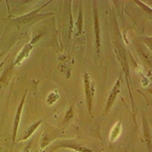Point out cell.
Here are the masks:
<instances>
[{
  "mask_svg": "<svg viewBox=\"0 0 152 152\" xmlns=\"http://www.w3.org/2000/svg\"><path fill=\"white\" fill-rule=\"evenodd\" d=\"M50 3V1L47 2L45 5L41 6V8H38L36 10L29 12L28 14H24L23 16H18V18H13L11 19V21L15 24L16 26L18 28H21L23 26H28V24H31V23H34L35 21L39 20V19H43V18H48L49 15H51L52 13H39V11L41 10L42 8H44L47 4Z\"/></svg>",
  "mask_w": 152,
  "mask_h": 152,
  "instance_id": "obj_1",
  "label": "cell"
},
{
  "mask_svg": "<svg viewBox=\"0 0 152 152\" xmlns=\"http://www.w3.org/2000/svg\"><path fill=\"white\" fill-rule=\"evenodd\" d=\"M114 48H115L116 55L118 57V60H119L120 64H121L122 70H123L125 73V77H126L127 84H128L129 92H130V97H131L132 104H133V107H134V99H133V94H132V89H131V80H130V68H129V63H128V60H127L126 54H125L124 49L122 48L119 44H115Z\"/></svg>",
  "mask_w": 152,
  "mask_h": 152,
  "instance_id": "obj_2",
  "label": "cell"
},
{
  "mask_svg": "<svg viewBox=\"0 0 152 152\" xmlns=\"http://www.w3.org/2000/svg\"><path fill=\"white\" fill-rule=\"evenodd\" d=\"M83 79H84V92H85V99H86L87 110L89 114H91V107H92V99H94V83L90 79V76L87 72L84 73L83 75Z\"/></svg>",
  "mask_w": 152,
  "mask_h": 152,
  "instance_id": "obj_3",
  "label": "cell"
},
{
  "mask_svg": "<svg viewBox=\"0 0 152 152\" xmlns=\"http://www.w3.org/2000/svg\"><path fill=\"white\" fill-rule=\"evenodd\" d=\"M61 147H67V148L70 149H74L76 152H91L90 149L82 146L81 144L77 143L75 140H62V141L56 142L55 145L50 149V152H53L55 149L61 148Z\"/></svg>",
  "mask_w": 152,
  "mask_h": 152,
  "instance_id": "obj_4",
  "label": "cell"
},
{
  "mask_svg": "<svg viewBox=\"0 0 152 152\" xmlns=\"http://www.w3.org/2000/svg\"><path fill=\"white\" fill-rule=\"evenodd\" d=\"M120 91H121V76H120V77L117 79L116 83L114 84V86H113L111 92H110L109 97H107V104H105V109H104V115H105V116H107V115L109 114V112L111 111V109L113 107V105H114V102H115V100H116V99H117L118 94H120Z\"/></svg>",
  "mask_w": 152,
  "mask_h": 152,
  "instance_id": "obj_5",
  "label": "cell"
},
{
  "mask_svg": "<svg viewBox=\"0 0 152 152\" xmlns=\"http://www.w3.org/2000/svg\"><path fill=\"white\" fill-rule=\"evenodd\" d=\"M26 94H28V90H26L24 94L23 95V99H21L20 102H19V104H18V110H16L15 118H14V122H13V127H12V140H13V144L15 143V140H16V134H18L19 123H20L21 113H23V107L24 102H26Z\"/></svg>",
  "mask_w": 152,
  "mask_h": 152,
  "instance_id": "obj_6",
  "label": "cell"
},
{
  "mask_svg": "<svg viewBox=\"0 0 152 152\" xmlns=\"http://www.w3.org/2000/svg\"><path fill=\"white\" fill-rule=\"evenodd\" d=\"M34 45H35V44L29 42V43H28L26 45L23 46V48L19 51V53L18 54V56H16L15 60H14V63H13L14 66L20 65L24 59H26L28 57L29 53L31 52V50H33V48H34Z\"/></svg>",
  "mask_w": 152,
  "mask_h": 152,
  "instance_id": "obj_7",
  "label": "cell"
},
{
  "mask_svg": "<svg viewBox=\"0 0 152 152\" xmlns=\"http://www.w3.org/2000/svg\"><path fill=\"white\" fill-rule=\"evenodd\" d=\"M94 34H95V42H96V49L97 54H99L100 49V31H99V13L95 6V2H94Z\"/></svg>",
  "mask_w": 152,
  "mask_h": 152,
  "instance_id": "obj_8",
  "label": "cell"
},
{
  "mask_svg": "<svg viewBox=\"0 0 152 152\" xmlns=\"http://www.w3.org/2000/svg\"><path fill=\"white\" fill-rule=\"evenodd\" d=\"M122 133V122H117L116 124L114 125V127L112 128L111 132H110V141L114 142L116 141L119 136Z\"/></svg>",
  "mask_w": 152,
  "mask_h": 152,
  "instance_id": "obj_9",
  "label": "cell"
},
{
  "mask_svg": "<svg viewBox=\"0 0 152 152\" xmlns=\"http://www.w3.org/2000/svg\"><path fill=\"white\" fill-rule=\"evenodd\" d=\"M42 123H43V120H39L38 122H36V123H34L33 125H31L28 128H26V130L23 133V137L20 139V141H24V140H26V139H28L31 135L35 133V131L38 129V127L40 126Z\"/></svg>",
  "mask_w": 152,
  "mask_h": 152,
  "instance_id": "obj_10",
  "label": "cell"
},
{
  "mask_svg": "<svg viewBox=\"0 0 152 152\" xmlns=\"http://www.w3.org/2000/svg\"><path fill=\"white\" fill-rule=\"evenodd\" d=\"M53 140H54V137H52V134L45 131L41 137V149L46 148Z\"/></svg>",
  "mask_w": 152,
  "mask_h": 152,
  "instance_id": "obj_11",
  "label": "cell"
},
{
  "mask_svg": "<svg viewBox=\"0 0 152 152\" xmlns=\"http://www.w3.org/2000/svg\"><path fill=\"white\" fill-rule=\"evenodd\" d=\"M58 99H59V91L57 89H55V90H53L52 92H50L47 96V104H54Z\"/></svg>",
  "mask_w": 152,
  "mask_h": 152,
  "instance_id": "obj_12",
  "label": "cell"
},
{
  "mask_svg": "<svg viewBox=\"0 0 152 152\" xmlns=\"http://www.w3.org/2000/svg\"><path fill=\"white\" fill-rule=\"evenodd\" d=\"M73 117H74V111H73V107L72 105H70L69 109L67 110V112H66V115H65V118H64V121H63V123L64 124H68L71 120L73 119Z\"/></svg>",
  "mask_w": 152,
  "mask_h": 152,
  "instance_id": "obj_13",
  "label": "cell"
},
{
  "mask_svg": "<svg viewBox=\"0 0 152 152\" xmlns=\"http://www.w3.org/2000/svg\"><path fill=\"white\" fill-rule=\"evenodd\" d=\"M82 6L80 7V10H79V18H78V35L82 33Z\"/></svg>",
  "mask_w": 152,
  "mask_h": 152,
  "instance_id": "obj_14",
  "label": "cell"
},
{
  "mask_svg": "<svg viewBox=\"0 0 152 152\" xmlns=\"http://www.w3.org/2000/svg\"><path fill=\"white\" fill-rule=\"evenodd\" d=\"M31 143L29 142V143L28 144V146L24 148V150L23 152H29V151H31Z\"/></svg>",
  "mask_w": 152,
  "mask_h": 152,
  "instance_id": "obj_15",
  "label": "cell"
}]
</instances>
